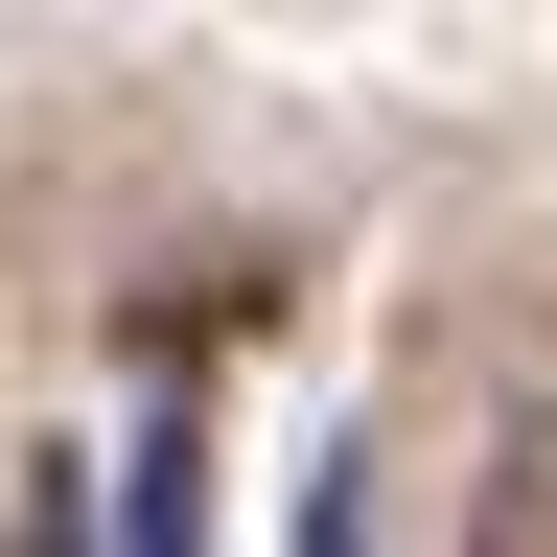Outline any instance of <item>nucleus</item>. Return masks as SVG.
<instances>
[{
	"mask_svg": "<svg viewBox=\"0 0 557 557\" xmlns=\"http://www.w3.org/2000/svg\"><path fill=\"white\" fill-rule=\"evenodd\" d=\"M0 557H94V465H70V442L24 465V534H0Z\"/></svg>",
	"mask_w": 557,
	"mask_h": 557,
	"instance_id": "7ed1b4c3",
	"label": "nucleus"
},
{
	"mask_svg": "<svg viewBox=\"0 0 557 557\" xmlns=\"http://www.w3.org/2000/svg\"><path fill=\"white\" fill-rule=\"evenodd\" d=\"M465 557H557V395L487 442V511H465Z\"/></svg>",
	"mask_w": 557,
	"mask_h": 557,
	"instance_id": "f257e3e1",
	"label": "nucleus"
},
{
	"mask_svg": "<svg viewBox=\"0 0 557 557\" xmlns=\"http://www.w3.org/2000/svg\"><path fill=\"white\" fill-rule=\"evenodd\" d=\"M302 557H372V511H348V487H325V511H302Z\"/></svg>",
	"mask_w": 557,
	"mask_h": 557,
	"instance_id": "20e7f679",
	"label": "nucleus"
},
{
	"mask_svg": "<svg viewBox=\"0 0 557 557\" xmlns=\"http://www.w3.org/2000/svg\"><path fill=\"white\" fill-rule=\"evenodd\" d=\"M116 557H209V465H186V442L116 465Z\"/></svg>",
	"mask_w": 557,
	"mask_h": 557,
	"instance_id": "f03ea898",
	"label": "nucleus"
}]
</instances>
